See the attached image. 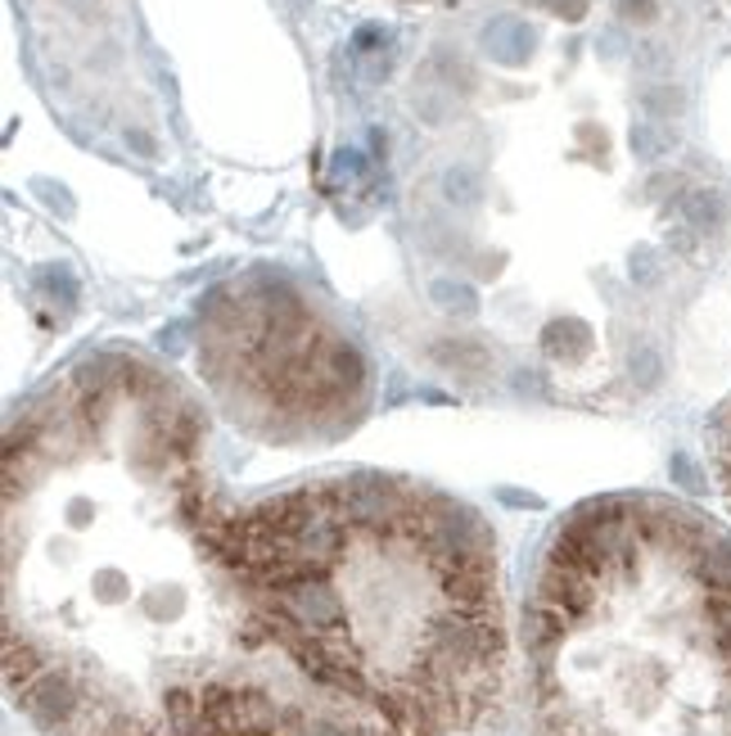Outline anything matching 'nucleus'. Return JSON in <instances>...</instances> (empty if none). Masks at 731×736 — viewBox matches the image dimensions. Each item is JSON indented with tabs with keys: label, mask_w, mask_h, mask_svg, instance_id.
I'll return each instance as SVG.
<instances>
[{
	"label": "nucleus",
	"mask_w": 731,
	"mask_h": 736,
	"mask_svg": "<svg viewBox=\"0 0 731 736\" xmlns=\"http://www.w3.org/2000/svg\"><path fill=\"white\" fill-rule=\"evenodd\" d=\"M5 683L54 736H334L262 651L208 547V412L159 361L96 348L14 412Z\"/></svg>",
	"instance_id": "f257e3e1"
},
{
	"label": "nucleus",
	"mask_w": 731,
	"mask_h": 736,
	"mask_svg": "<svg viewBox=\"0 0 731 736\" xmlns=\"http://www.w3.org/2000/svg\"><path fill=\"white\" fill-rule=\"evenodd\" d=\"M208 547L262 651L339 736H456L497 710L510 637L470 502L384 470L239 502L222 488Z\"/></svg>",
	"instance_id": "f03ea898"
},
{
	"label": "nucleus",
	"mask_w": 731,
	"mask_h": 736,
	"mask_svg": "<svg viewBox=\"0 0 731 736\" xmlns=\"http://www.w3.org/2000/svg\"><path fill=\"white\" fill-rule=\"evenodd\" d=\"M524 641L537 736H731V533L664 493L578 502Z\"/></svg>",
	"instance_id": "7ed1b4c3"
},
{
	"label": "nucleus",
	"mask_w": 731,
	"mask_h": 736,
	"mask_svg": "<svg viewBox=\"0 0 731 736\" xmlns=\"http://www.w3.org/2000/svg\"><path fill=\"white\" fill-rule=\"evenodd\" d=\"M199 380L262 443H330L371 407L361 348L276 271L199 298Z\"/></svg>",
	"instance_id": "20e7f679"
},
{
	"label": "nucleus",
	"mask_w": 731,
	"mask_h": 736,
	"mask_svg": "<svg viewBox=\"0 0 731 736\" xmlns=\"http://www.w3.org/2000/svg\"><path fill=\"white\" fill-rule=\"evenodd\" d=\"M705 462H709L714 483H718V493H722V502L731 511V393L705 420Z\"/></svg>",
	"instance_id": "39448f33"
},
{
	"label": "nucleus",
	"mask_w": 731,
	"mask_h": 736,
	"mask_svg": "<svg viewBox=\"0 0 731 736\" xmlns=\"http://www.w3.org/2000/svg\"><path fill=\"white\" fill-rule=\"evenodd\" d=\"M537 37H533V27L520 23V19H497V23H487L483 27V50L497 59V64H524V59L533 54Z\"/></svg>",
	"instance_id": "423d86ee"
},
{
	"label": "nucleus",
	"mask_w": 731,
	"mask_h": 736,
	"mask_svg": "<svg viewBox=\"0 0 731 736\" xmlns=\"http://www.w3.org/2000/svg\"><path fill=\"white\" fill-rule=\"evenodd\" d=\"M628 149L642 163H659V159H668L678 149V132L668 127V122H655V118H646V122H632V132H628Z\"/></svg>",
	"instance_id": "0eeeda50"
},
{
	"label": "nucleus",
	"mask_w": 731,
	"mask_h": 736,
	"mask_svg": "<svg viewBox=\"0 0 731 736\" xmlns=\"http://www.w3.org/2000/svg\"><path fill=\"white\" fill-rule=\"evenodd\" d=\"M636 105H642V113L655 118V122H673V118H682V109H686V90H682L678 82L659 77V82H646V86H642Z\"/></svg>",
	"instance_id": "6e6552de"
},
{
	"label": "nucleus",
	"mask_w": 731,
	"mask_h": 736,
	"mask_svg": "<svg viewBox=\"0 0 731 736\" xmlns=\"http://www.w3.org/2000/svg\"><path fill=\"white\" fill-rule=\"evenodd\" d=\"M443 195H447L451 204L470 208V204H479V195H483V176H479L474 168H466V163H456V168L443 172Z\"/></svg>",
	"instance_id": "1a4fd4ad"
},
{
	"label": "nucleus",
	"mask_w": 731,
	"mask_h": 736,
	"mask_svg": "<svg viewBox=\"0 0 731 736\" xmlns=\"http://www.w3.org/2000/svg\"><path fill=\"white\" fill-rule=\"evenodd\" d=\"M628 271L642 290H655L664 281V254L655 249V244H636V249L628 254Z\"/></svg>",
	"instance_id": "9d476101"
},
{
	"label": "nucleus",
	"mask_w": 731,
	"mask_h": 736,
	"mask_svg": "<svg viewBox=\"0 0 731 736\" xmlns=\"http://www.w3.org/2000/svg\"><path fill=\"white\" fill-rule=\"evenodd\" d=\"M636 69H642L646 77H664L668 69H673V50H668L664 41H646V46H636Z\"/></svg>",
	"instance_id": "9b49d317"
},
{
	"label": "nucleus",
	"mask_w": 731,
	"mask_h": 736,
	"mask_svg": "<svg viewBox=\"0 0 731 736\" xmlns=\"http://www.w3.org/2000/svg\"><path fill=\"white\" fill-rule=\"evenodd\" d=\"M615 14L623 23H655L659 19V5L655 0H615Z\"/></svg>",
	"instance_id": "f8f14e48"
},
{
	"label": "nucleus",
	"mask_w": 731,
	"mask_h": 736,
	"mask_svg": "<svg viewBox=\"0 0 731 736\" xmlns=\"http://www.w3.org/2000/svg\"><path fill=\"white\" fill-rule=\"evenodd\" d=\"M546 5H552L560 19H569V23H578V19H583L587 14V5H592V0H546Z\"/></svg>",
	"instance_id": "ddd939ff"
},
{
	"label": "nucleus",
	"mask_w": 731,
	"mask_h": 736,
	"mask_svg": "<svg viewBox=\"0 0 731 736\" xmlns=\"http://www.w3.org/2000/svg\"><path fill=\"white\" fill-rule=\"evenodd\" d=\"M623 50H628V37H623V27H609V33L600 37V54H605V59H619Z\"/></svg>",
	"instance_id": "4468645a"
},
{
	"label": "nucleus",
	"mask_w": 731,
	"mask_h": 736,
	"mask_svg": "<svg viewBox=\"0 0 731 736\" xmlns=\"http://www.w3.org/2000/svg\"><path fill=\"white\" fill-rule=\"evenodd\" d=\"M64 10H73L77 19H96L100 14V0H64Z\"/></svg>",
	"instance_id": "2eb2a0df"
}]
</instances>
